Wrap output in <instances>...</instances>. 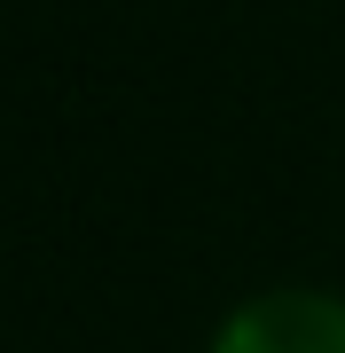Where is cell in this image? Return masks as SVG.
I'll return each instance as SVG.
<instances>
[{
  "instance_id": "6da1fadb",
  "label": "cell",
  "mask_w": 345,
  "mask_h": 353,
  "mask_svg": "<svg viewBox=\"0 0 345 353\" xmlns=\"http://www.w3.org/2000/svg\"><path fill=\"white\" fill-rule=\"evenodd\" d=\"M205 353H345V290L267 283L220 314Z\"/></svg>"
}]
</instances>
